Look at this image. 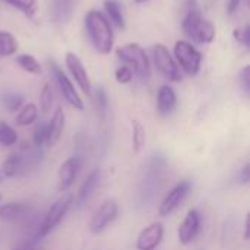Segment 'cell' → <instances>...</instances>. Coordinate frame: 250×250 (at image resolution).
<instances>
[{
  "label": "cell",
  "mask_w": 250,
  "mask_h": 250,
  "mask_svg": "<svg viewBox=\"0 0 250 250\" xmlns=\"http://www.w3.org/2000/svg\"><path fill=\"white\" fill-rule=\"evenodd\" d=\"M32 141L37 146L45 144L47 141V125L45 123H40L35 130H34V135H32Z\"/></svg>",
  "instance_id": "obj_30"
},
{
  "label": "cell",
  "mask_w": 250,
  "mask_h": 250,
  "mask_svg": "<svg viewBox=\"0 0 250 250\" xmlns=\"http://www.w3.org/2000/svg\"><path fill=\"white\" fill-rule=\"evenodd\" d=\"M116 54L120 62L125 63V66L130 67L132 72L141 79V81H148L151 76V63L149 59L145 53V50L136 44L130 42L126 44L125 47H120L116 50Z\"/></svg>",
  "instance_id": "obj_3"
},
{
  "label": "cell",
  "mask_w": 250,
  "mask_h": 250,
  "mask_svg": "<svg viewBox=\"0 0 250 250\" xmlns=\"http://www.w3.org/2000/svg\"><path fill=\"white\" fill-rule=\"evenodd\" d=\"M240 3H242V0H229V3H227V12L230 15H234L237 12V9H239Z\"/></svg>",
  "instance_id": "obj_35"
},
{
  "label": "cell",
  "mask_w": 250,
  "mask_h": 250,
  "mask_svg": "<svg viewBox=\"0 0 250 250\" xmlns=\"http://www.w3.org/2000/svg\"><path fill=\"white\" fill-rule=\"evenodd\" d=\"M174 60L177 66L189 76L198 75L202 64V54L189 41H177L174 44Z\"/></svg>",
  "instance_id": "obj_5"
},
{
  "label": "cell",
  "mask_w": 250,
  "mask_h": 250,
  "mask_svg": "<svg viewBox=\"0 0 250 250\" xmlns=\"http://www.w3.org/2000/svg\"><path fill=\"white\" fill-rule=\"evenodd\" d=\"M15 250H31V249H15Z\"/></svg>",
  "instance_id": "obj_40"
},
{
  "label": "cell",
  "mask_w": 250,
  "mask_h": 250,
  "mask_svg": "<svg viewBox=\"0 0 250 250\" xmlns=\"http://www.w3.org/2000/svg\"><path fill=\"white\" fill-rule=\"evenodd\" d=\"M38 117V107L34 103L23 104L19 108V113L16 116V125L18 126H29L32 125Z\"/></svg>",
  "instance_id": "obj_20"
},
{
  "label": "cell",
  "mask_w": 250,
  "mask_h": 250,
  "mask_svg": "<svg viewBox=\"0 0 250 250\" xmlns=\"http://www.w3.org/2000/svg\"><path fill=\"white\" fill-rule=\"evenodd\" d=\"M72 204H73V195L69 193V192H63L62 196L57 201H54V204H51V207L48 208V211H47L42 223L38 227L37 236L40 239H42L50 231H53L60 224V221L64 218V215L70 209Z\"/></svg>",
  "instance_id": "obj_4"
},
{
  "label": "cell",
  "mask_w": 250,
  "mask_h": 250,
  "mask_svg": "<svg viewBox=\"0 0 250 250\" xmlns=\"http://www.w3.org/2000/svg\"><path fill=\"white\" fill-rule=\"evenodd\" d=\"M104 9L105 13L108 15V21H111V23H114L117 28L125 29L126 28V22H125V16L122 12V6L117 0H105L104 1Z\"/></svg>",
  "instance_id": "obj_19"
},
{
  "label": "cell",
  "mask_w": 250,
  "mask_h": 250,
  "mask_svg": "<svg viewBox=\"0 0 250 250\" xmlns=\"http://www.w3.org/2000/svg\"><path fill=\"white\" fill-rule=\"evenodd\" d=\"M145 141H146V133H145L144 126L138 120H133L132 122V151L135 154H139L145 145Z\"/></svg>",
  "instance_id": "obj_21"
},
{
  "label": "cell",
  "mask_w": 250,
  "mask_h": 250,
  "mask_svg": "<svg viewBox=\"0 0 250 250\" xmlns=\"http://www.w3.org/2000/svg\"><path fill=\"white\" fill-rule=\"evenodd\" d=\"M16 63L28 73H32V75H40L42 72L41 69V64L38 63V60L31 56V54H19L16 56Z\"/></svg>",
  "instance_id": "obj_23"
},
{
  "label": "cell",
  "mask_w": 250,
  "mask_h": 250,
  "mask_svg": "<svg viewBox=\"0 0 250 250\" xmlns=\"http://www.w3.org/2000/svg\"><path fill=\"white\" fill-rule=\"evenodd\" d=\"M50 64V69H51V73L54 76V81L59 86V91L62 92L63 98L76 110H83V101L82 98L79 97L78 91L75 89L72 81L66 76V73L54 63V62H48Z\"/></svg>",
  "instance_id": "obj_8"
},
{
  "label": "cell",
  "mask_w": 250,
  "mask_h": 250,
  "mask_svg": "<svg viewBox=\"0 0 250 250\" xmlns=\"http://www.w3.org/2000/svg\"><path fill=\"white\" fill-rule=\"evenodd\" d=\"M100 179H101L100 170H94V171H91V173L86 176L85 182H83L82 186L79 188V190H78V193H76V198H75V207H76L78 209L82 208V207L88 202V199L91 198V195H92L94 190L97 189V186H98V183H100Z\"/></svg>",
  "instance_id": "obj_14"
},
{
  "label": "cell",
  "mask_w": 250,
  "mask_h": 250,
  "mask_svg": "<svg viewBox=\"0 0 250 250\" xmlns=\"http://www.w3.org/2000/svg\"><path fill=\"white\" fill-rule=\"evenodd\" d=\"M145 1H148V0H135V3H138V4H141V3H145Z\"/></svg>",
  "instance_id": "obj_38"
},
{
  "label": "cell",
  "mask_w": 250,
  "mask_h": 250,
  "mask_svg": "<svg viewBox=\"0 0 250 250\" xmlns=\"http://www.w3.org/2000/svg\"><path fill=\"white\" fill-rule=\"evenodd\" d=\"M81 168V158L79 157H70L67 158L59 168L57 177H59V192H67L69 188L73 185L78 173Z\"/></svg>",
  "instance_id": "obj_13"
},
{
  "label": "cell",
  "mask_w": 250,
  "mask_h": 250,
  "mask_svg": "<svg viewBox=\"0 0 250 250\" xmlns=\"http://www.w3.org/2000/svg\"><path fill=\"white\" fill-rule=\"evenodd\" d=\"M4 179H6V176H4V173H3V170L0 168V185L4 182Z\"/></svg>",
  "instance_id": "obj_37"
},
{
  "label": "cell",
  "mask_w": 250,
  "mask_h": 250,
  "mask_svg": "<svg viewBox=\"0 0 250 250\" xmlns=\"http://www.w3.org/2000/svg\"><path fill=\"white\" fill-rule=\"evenodd\" d=\"M94 103H95L97 116L101 120H105L107 108H108V101H107V94H105V91H104L103 86H100V88H97L94 91Z\"/></svg>",
  "instance_id": "obj_25"
},
{
  "label": "cell",
  "mask_w": 250,
  "mask_h": 250,
  "mask_svg": "<svg viewBox=\"0 0 250 250\" xmlns=\"http://www.w3.org/2000/svg\"><path fill=\"white\" fill-rule=\"evenodd\" d=\"M245 240H249L250 237V214H246V218H245V234H243Z\"/></svg>",
  "instance_id": "obj_36"
},
{
  "label": "cell",
  "mask_w": 250,
  "mask_h": 250,
  "mask_svg": "<svg viewBox=\"0 0 250 250\" xmlns=\"http://www.w3.org/2000/svg\"><path fill=\"white\" fill-rule=\"evenodd\" d=\"M1 199H3V196H1V193H0V202H1Z\"/></svg>",
  "instance_id": "obj_39"
},
{
  "label": "cell",
  "mask_w": 250,
  "mask_h": 250,
  "mask_svg": "<svg viewBox=\"0 0 250 250\" xmlns=\"http://www.w3.org/2000/svg\"><path fill=\"white\" fill-rule=\"evenodd\" d=\"M64 62H66V67L69 69L72 78L75 79V82L78 83V86L81 88V91L85 94V95H92V88H91V82H89V76L86 73V69L83 67L81 59L69 51L66 53V57H64Z\"/></svg>",
  "instance_id": "obj_9"
},
{
  "label": "cell",
  "mask_w": 250,
  "mask_h": 250,
  "mask_svg": "<svg viewBox=\"0 0 250 250\" xmlns=\"http://www.w3.org/2000/svg\"><path fill=\"white\" fill-rule=\"evenodd\" d=\"M190 190V182L183 180L180 183H177L164 198V201L161 202L160 208H158V214L161 217H168L176 208H179V205L185 201V198L188 196Z\"/></svg>",
  "instance_id": "obj_10"
},
{
  "label": "cell",
  "mask_w": 250,
  "mask_h": 250,
  "mask_svg": "<svg viewBox=\"0 0 250 250\" xmlns=\"http://www.w3.org/2000/svg\"><path fill=\"white\" fill-rule=\"evenodd\" d=\"M117 214H119V204L116 199L110 198V199H105L101 207L97 209V212L92 215L89 224H88V229L92 234H100L103 233L116 218H117Z\"/></svg>",
  "instance_id": "obj_7"
},
{
  "label": "cell",
  "mask_w": 250,
  "mask_h": 250,
  "mask_svg": "<svg viewBox=\"0 0 250 250\" xmlns=\"http://www.w3.org/2000/svg\"><path fill=\"white\" fill-rule=\"evenodd\" d=\"M0 168L3 170L6 179H7V177H15V176L21 171V168H22V158H21L18 154H10V155L3 161V164H1Z\"/></svg>",
  "instance_id": "obj_24"
},
{
  "label": "cell",
  "mask_w": 250,
  "mask_h": 250,
  "mask_svg": "<svg viewBox=\"0 0 250 250\" xmlns=\"http://www.w3.org/2000/svg\"><path fill=\"white\" fill-rule=\"evenodd\" d=\"M85 28L94 48L101 54H108L114 45V34L107 16L103 12L89 10L85 15Z\"/></svg>",
  "instance_id": "obj_1"
},
{
  "label": "cell",
  "mask_w": 250,
  "mask_h": 250,
  "mask_svg": "<svg viewBox=\"0 0 250 250\" xmlns=\"http://www.w3.org/2000/svg\"><path fill=\"white\" fill-rule=\"evenodd\" d=\"M63 129H64V113H63L62 107H57L51 116L50 123L47 125V141H45V144L48 146H54L60 141Z\"/></svg>",
  "instance_id": "obj_15"
},
{
  "label": "cell",
  "mask_w": 250,
  "mask_h": 250,
  "mask_svg": "<svg viewBox=\"0 0 250 250\" xmlns=\"http://www.w3.org/2000/svg\"><path fill=\"white\" fill-rule=\"evenodd\" d=\"M152 56L157 69L171 82H180L182 81V70L177 66L174 57L168 51V48L163 44H155L152 47Z\"/></svg>",
  "instance_id": "obj_6"
},
{
  "label": "cell",
  "mask_w": 250,
  "mask_h": 250,
  "mask_svg": "<svg viewBox=\"0 0 250 250\" xmlns=\"http://www.w3.org/2000/svg\"><path fill=\"white\" fill-rule=\"evenodd\" d=\"M239 79H240V83H242V86H243L245 92H246V94H249V91H250V67L249 66H245V67H243V70H242V72H240V75H239Z\"/></svg>",
  "instance_id": "obj_33"
},
{
  "label": "cell",
  "mask_w": 250,
  "mask_h": 250,
  "mask_svg": "<svg viewBox=\"0 0 250 250\" xmlns=\"http://www.w3.org/2000/svg\"><path fill=\"white\" fill-rule=\"evenodd\" d=\"M201 229V215L196 209H189L188 215L185 217L183 223L179 227V242L182 245H190Z\"/></svg>",
  "instance_id": "obj_12"
},
{
  "label": "cell",
  "mask_w": 250,
  "mask_h": 250,
  "mask_svg": "<svg viewBox=\"0 0 250 250\" xmlns=\"http://www.w3.org/2000/svg\"><path fill=\"white\" fill-rule=\"evenodd\" d=\"M51 13L56 23H67L73 13V0H53Z\"/></svg>",
  "instance_id": "obj_18"
},
{
  "label": "cell",
  "mask_w": 250,
  "mask_h": 250,
  "mask_svg": "<svg viewBox=\"0 0 250 250\" xmlns=\"http://www.w3.org/2000/svg\"><path fill=\"white\" fill-rule=\"evenodd\" d=\"M234 38L240 42V44H243L245 47H249L250 45V28L249 25H246V26H243V28H239V29H236L234 31Z\"/></svg>",
  "instance_id": "obj_32"
},
{
  "label": "cell",
  "mask_w": 250,
  "mask_h": 250,
  "mask_svg": "<svg viewBox=\"0 0 250 250\" xmlns=\"http://www.w3.org/2000/svg\"><path fill=\"white\" fill-rule=\"evenodd\" d=\"M177 104V97L176 92L171 86L168 85H163L158 89V95H157V110L160 114L167 116L170 114Z\"/></svg>",
  "instance_id": "obj_16"
},
{
  "label": "cell",
  "mask_w": 250,
  "mask_h": 250,
  "mask_svg": "<svg viewBox=\"0 0 250 250\" xmlns=\"http://www.w3.org/2000/svg\"><path fill=\"white\" fill-rule=\"evenodd\" d=\"M16 142H18L16 130L6 122L0 120V145L10 146V145H15Z\"/></svg>",
  "instance_id": "obj_26"
},
{
  "label": "cell",
  "mask_w": 250,
  "mask_h": 250,
  "mask_svg": "<svg viewBox=\"0 0 250 250\" xmlns=\"http://www.w3.org/2000/svg\"><path fill=\"white\" fill-rule=\"evenodd\" d=\"M164 237V227L161 223H152L145 227L138 239H136V249L138 250H155Z\"/></svg>",
  "instance_id": "obj_11"
},
{
  "label": "cell",
  "mask_w": 250,
  "mask_h": 250,
  "mask_svg": "<svg viewBox=\"0 0 250 250\" xmlns=\"http://www.w3.org/2000/svg\"><path fill=\"white\" fill-rule=\"evenodd\" d=\"M18 50V41L7 31H0V57L15 54Z\"/></svg>",
  "instance_id": "obj_22"
},
{
  "label": "cell",
  "mask_w": 250,
  "mask_h": 250,
  "mask_svg": "<svg viewBox=\"0 0 250 250\" xmlns=\"http://www.w3.org/2000/svg\"><path fill=\"white\" fill-rule=\"evenodd\" d=\"M29 211V205L23 202H9L0 207V220L1 221H15L23 217Z\"/></svg>",
  "instance_id": "obj_17"
},
{
  "label": "cell",
  "mask_w": 250,
  "mask_h": 250,
  "mask_svg": "<svg viewBox=\"0 0 250 250\" xmlns=\"http://www.w3.org/2000/svg\"><path fill=\"white\" fill-rule=\"evenodd\" d=\"M3 105L7 108V111L13 113V111L19 110L23 105V97L21 94L7 92V94L3 95Z\"/></svg>",
  "instance_id": "obj_27"
},
{
  "label": "cell",
  "mask_w": 250,
  "mask_h": 250,
  "mask_svg": "<svg viewBox=\"0 0 250 250\" xmlns=\"http://www.w3.org/2000/svg\"><path fill=\"white\" fill-rule=\"evenodd\" d=\"M132 78H133L132 69L127 67V66H125V64L120 66V67L116 70V79H117L119 83H129V82L132 81Z\"/></svg>",
  "instance_id": "obj_31"
},
{
  "label": "cell",
  "mask_w": 250,
  "mask_h": 250,
  "mask_svg": "<svg viewBox=\"0 0 250 250\" xmlns=\"http://www.w3.org/2000/svg\"><path fill=\"white\" fill-rule=\"evenodd\" d=\"M192 6L188 9L186 16L182 22L183 32L198 44H209L215 38V26L211 21L205 19L196 6L195 0H190Z\"/></svg>",
  "instance_id": "obj_2"
},
{
  "label": "cell",
  "mask_w": 250,
  "mask_h": 250,
  "mask_svg": "<svg viewBox=\"0 0 250 250\" xmlns=\"http://www.w3.org/2000/svg\"><path fill=\"white\" fill-rule=\"evenodd\" d=\"M250 182V164H245L243 168L239 171V183L240 185H248Z\"/></svg>",
  "instance_id": "obj_34"
},
{
  "label": "cell",
  "mask_w": 250,
  "mask_h": 250,
  "mask_svg": "<svg viewBox=\"0 0 250 250\" xmlns=\"http://www.w3.org/2000/svg\"><path fill=\"white\" fill-rule=\"evenodd\" d=\"M53 89H51V85L50 83H45L42 86V91L40 94V105H41V110L44 113H48L51 110V105H53Z\"/></svg>",
  "instance_id": "obj_28"
},
{
  "label": "cell",
  "mask_w": 250,
  "mask_h": 250,
  "mask_svg": "<svg viewBox=\"0 0 250 250\" xmlns=\"http://www.w3.org/2000/svg\"><path fill=\"white\" fill-rule=\"evenodd\" d=\"M6 3H9L10 6L22 10L25 15L31 16L35 12V3L37 0H4Z\"/></svg>",
  "instance_id": "obj_29"
}]
</instances>
